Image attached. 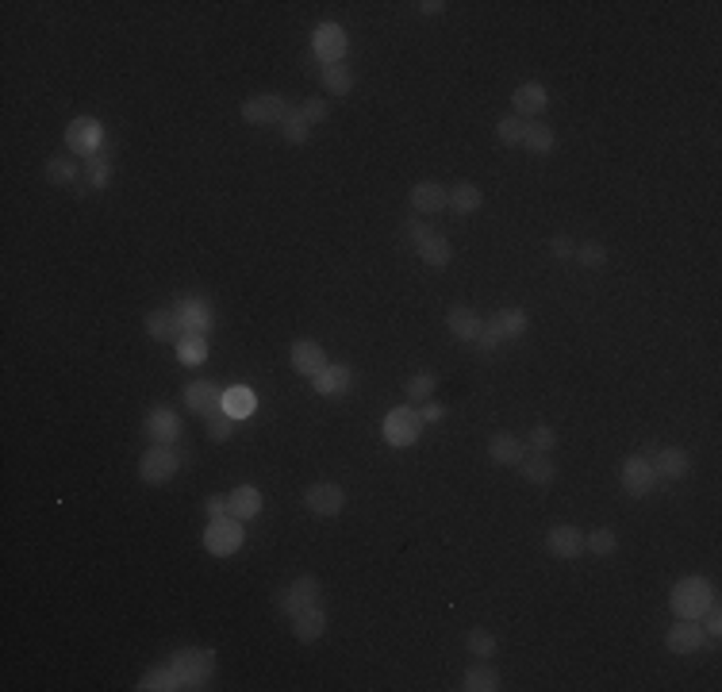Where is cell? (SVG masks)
Instances as JSON below:
<instances>
[{
  "label": "cell",
  "mask_w": 722,
  "mask_h": 692,
  "mask_svg": "<svg viewBox=\"0 0 722 692\" xmlns=\"http://www.w3.org/2000/svg\"><path fill=\"white\" fill-rule=\"evenodd\" d=\"M147 439L154 443H177L180 439V419L173 408H154V412L147 416Z\"/></svg>",
  "instance_id": "20"
},
{
  "label": "cell",
  "mask_w": 722,
  "mask_h": 692,
  "mask_svg": "<svg viewBox=\"0 0 722 692\" xmlns=\"http://www.w3.org/2000/svg\"><path fill=\"white\" fill-rule=\"evenodd\" d=\"M419 435H423V419H419L416 408H392V412L384 416V443L396 446V451L419 443Z\"/></svg>",
  "instance_id": "7"
},
{
  "label": "cell",
  "mask_w": 722,
  "mask_h": 692,
  "mask_svg": "<svg viewBox=\"0 0 722 692\" xmlns=\"http://www.w3.org/2000/svg\"><path fill=\"white\" fill-rule=\"evenodd\" d=\"M519 473L531 485H542V489H550L553 485V477H558V466L550 461V454H538V451H531V454H523V461H519Z\"/></svg>",
  "instance_id": "26"
},
{
  "label": "cell",
  "mask_w": 722,
  "mask_h": 692,
  "mask_svg": "<svg viewBox=\"0 0 722 692\" xmlns=\"http://www.w3.org/2000/svg\"><path fill=\"white\" fill-rule=\"evenodd\" d=\"M227 500H231V516H235V519H254V516H262V493H257L254 485H235Z\"/></svg>",
  "instance_id": "28"
},
{
  "label": "cell",
  "mask_w": 722,
  "mask_h": 692,
  "mask_svg": "<svg viewBox=\"0 0 722 692\" xmlns=\"http://www.w3.org/2000/svg\"><path fill=\"white\" fill-rule=\"evenodd\" d=\"M492 324L500 327L504 342H508V339L526 335V312H523V308H500V312L492 316Z\"/></svg>",
  "instance_id": "35"
},
{
  "label": "cell",
  "mask_w": 722,
  "mask_h": 692,
  "mask_svg": "<svg viewBox=\"0 0 722 692\" xmlns=\"http://www.w3.org/2000/svg\"><path fill=\"white\" fill-rule=\"evenodd\" d=\"M173 312L180 319V327H185V335H208V331H212V300L180 297Z\"/></svg>",
  "instance_id": "12"
},
{
  "label": "cell",
  "mask_w": 722,
  "mask_h": 692,
  "mask_svg": "<svg viewBox=\"0 0 722 692\" xmlns=\"http://www.w3.org/2000/svg\"><path fill=\"white\" fill-rule=\"evenodd\" d=\"M416 254H419V258L427 262V266L442 269V266H449V258H454V247H449V239H442V235H431L427 242H419Z\"/></svg>",
  "instance_id": "32"
},
{
  "label": "cell",
  "mask_w": 722,
  "mask_h": 692,
  "mask_svg": "<svg viewBox=\"0 0 722 692\" xmlns=\"http://www.w3.org/2000/svg\"><path fill=\"white\" fill-rule=\"evenodd\" d=\"M177 469H180V454L173 451L170 443H154L150 451L139 458V477H143L147 485H165V481H173Z\"/></svg>",
  "instance_id": "3"
},
{
  "label": "cell",
  "mask_w": 722,
  "mask_h": 692,
  "mask_svg": "<svg viewBox=\"0 0 722 692\" xmlns=\"http://www.w3.org/2000/svg\"><path fill=\"white\" fill-rule=\"evenodd\" d=\"M550 254H553L558 262H565V258H573V254H576V242H573L569 235H553V239H550Z\"/></svg>",
  "instance_id": "48"
},
{
  "label": "cell",
  "mask_w": 722,
  "mask_h": 692,
  "mask_svg": "<svg viewBox=\"0 0 722 692\" xmlns=\"http://www.w3.org/2000/svg\"><path fill=\"white\" fill-rule=\"evenodd\" d=\"M223 412L231 416V419H250L254 416V408H257V396H254V389H247V384H231V389L223 392Z\"/></svg>",
  "instance_id": "27"
},
{
  "label": "cell",
  "mask_w": 722,
  "mask_h": 692,
  "mask_svg": "<svg viewBox=\"0 0 722 692\" xmlns=\"http://www.w3.org/2000/svg\"><path fill=\"white\" fill-rule=\"evenodd\" d=\"M289 362H292V369H296L300 377H315L319 369L327 366V354H323V346L312 342V339H296Z\"/></svg>",
  "instance_id": "18"
},
{
  "label": "cell",
  "mask_w": 722,
  "mask_h": 692,
  "mask_svg": "<svg viewBox=\"0 0 722 692\" xmlns=\"http://www.w3.org/2000/svg\"><path fill=\"white\" fill-rule=\"evenodd\" d=\"M523 147L531 150V154H553V147H558V135L550 131L546 123H526V131H523Z\"/></svg>",
  "instance_id": "33"
},
{
  "label": "cell",
  "mask_w": 722,
  "mask_h": 692,
  "mask_svg": "<svg viewBox=\"0 0 722 692\" xmlns=\"http://www.w3.org/2000/svg\"><path fill=\"white\" fill-rule=\"evenodd\" d=\"M434 374H427V369H423V374H411L407 377V401L411 404H427L431 401V396H434Z\"/></svg>",
  "instance_id": "37"
},
{
  "label": "cell",
  "mask_w": 722,
  "mask_h": 692,
  "mask_svg": "<svg viewBox=\"0 0 722 692\" xmlns=\"http://www.w3.org/2000/svg\"><path fill=\"white\" fill-rule=\"evenodd\" d=\"M431 235H434L431 224H423V215H411V220H407V239L419 247V242H427Z\"/></svg>",
  "instance_id": "50"
},
{
  "label": "cell",
  "mask_w": 722,
  "mask_h": 692,
  "mask_svg": "<svg viewBox=\"0 0 722 692\" xmlns=\"http://www.w3.org/2000/svg\"><path fill=\"white\" fill-rule=\"evenodd\" d=\"M46 181L50 185H73L77 181V162H70V158H46Z\"/></svg>",
  "instance_id": "40"
},
{
  "label": "cell",
  "mask_w": 722,
  "mask_h": 692,
  "mask_svg": "<svg viewBox=\"0 0 722 692\" xmlns=\"http://www.w3.org/2000/svg\"><path fill=\"white\" fill-rule=\"evenodd\" d=\"M289 115V105L273 93H262V97H250L242 105V120L254 123V127H265V123H281Z\"/></svg>",
  "instance_id": "13"
},
{
  "label": "cell",
  "mask_w": 722,
  "mask_h": 692,
  "mask_svg": "<svg viewBox=\"0 0 722 692\" xmlns=\"http://www.w3.org/2000/svg\"><path fill=\"white\" fill-rule=\"evenodd\" d=\"M523 454H526V446L515 439L511 431H496L492 439H488V458H492L496 466H519Z\"/></svg>",
  "instance_id": "23"
},
{
  "label": "cell",
  "mask_w": 722,
  "mask_h": 692,
  "mask_svg": "<svg viewBox=\"0 0 722 692\" xmlns=\"http://www.w3.org/2000/svg\"><path fill=\"white\" fill-rule=\"evenodd\" d=\"M500 342H504V335H500V327L488 319V324L481 327V335H476V346H481V350H496Z\"/></svg>",
  "instance_id": "49"
},
{
  "label": "cell",
  "mask_w": 722,
  "mask_h": 692,
  "mask_svg": "<svg viewBox=\"0 0 722 692\" xmlns=\"http://www.w3.org/2000/svg\"><path fill=\"white\" fill-rule=\"evenodd\" d=\"M553 446H558V431H553V427H534V431H531V451L550 454Z\"/></svg>",
  "instance_id": "47"
},
{
  "label": "cell",
  "mask_w": 722,
  "mask_h": 692,
  "mask_svg": "<svg viewBox=\"0 0 722 692\" xmlns=\"http://www.w3.org/2000/svg\"><path fill=\"white\" fill-rule=\"evenodd\" d=\"M231 431H235V419H231V416L223 412V408L208 416V439H212V443H227V439H231Z\"/></svg>",
  "instance_id": "44"
},
{
  "label": "cell",
  "mask_w": 722,
  "mask_h": 692,
  "mask_svg": "<svg viewBox=\"0 0 722 692\" xmlns=\"http://www.w3.org/2000/svg\"><path fill=\"white\" fill-rule=\"evenodd\" d=\"M466 646H469L473 658H492L496 654V635H488L484 627H476V631L466 635Z\"/></svg>",
  "instance_id": "43"
},
{
  "label": "cell",
  "mask_w": 722,
  "mask_h": 692,
  "mask_svg": "<svg viewBox=\"0 0 722 692\" xmlns=\"http://www.w3.org/2000/svg\"><path fill=\"white\" fill-rule=\"evenodd\" d=\"M304 508L315 511V516H339V511L346 508V493L342 485L334 481H315L304 489Z\"/></svg>",
  "instance_id": "10"
},
{
  "label": "cell",
  "mask_w": 722,
  "mask_h": 692,
  "mask_svg": "<svg viewBox=\"0 0 722 692\" xmlns=\"http://www.w3.org/2000/svg\"><path fill=\"white\" fill-rule=\"evenodd\" d=\"M423 423H438V419H442V404H434V401H427V404H423V416H419Z\"/></svg>",
  "instance_id": "52"
},
{
  "label": "cell",
  "mask_w": 722,
  "mask_h": 692,
  "mask_svg": "<svg viewBox=\"0 0 722 692\" xmlns=\"http://www.w3.org/2000/svg\"><path fill=\"white\" fill-rule=\"evenodd\" d=\"M319 596H323V585H319V577L300 573V577H292V581L277 593V604H281V612H285L289 620H292L296 612H304V608L319 604Z\"/></svg>",
  "instance_id": "4"
},
{
  "label": "cell",
  "mask_w": 722,
  "mask_h": 692,
  "mask_svg": "<svg viewBox=\"0 0 722 692\" xmlns=\"http://www.w3.org/2000/svg\"><path fill=\"white\" fill-rule=\"evenodd\" d=\"M177 362H180V366H200V362H208V339H204V335H180V342H177Z\"/></svg>",
  "instance_id": "36"
},
{
  "label": "cell",
  "mask_w": 722,
  "mask_h": 692,
  "mask_svg": "<svg viewBox=\"0 0 722 692\" xmlns=\"http://www.w3.org/2000/svg\"><path fill=\"white\" fill-rule=\"evenodd\" d=\"M219 404H223V392H219L212 381H189V389H185V408H189L192 416L208 419L212 412H219Z\"/></svg>",
  "instance_id": "15"
},
{
  "label": "cell",
  "mask_w": 722,
  "mask_h": 692,
  "mask_svg": "<svg viewBox=\"0 0 722 692\" xmlns=\"http://www.w3.org/2000/svg\"><path fill=\"white\" fill-rule=\"evenodd\" d=\"M100 143H105V127H100L97 115H77L66 127V147L77 154V158H97Z\"/></svg>",
  "instance_id": "5"
},
{
  "label": "cell",
  "mask_w": 722,
  "mask_h": 692,
  "mask_svg": "<svg viewBox=\"0 0 722 692\" xmlns=\"http://www.w3.org/2000/svg\"><path fill=\"white\" fill-rule=\"evenodd\" d=\"M319 77H323V89H327L331 97H346V93L354 89V73H350V66H346V62L323 66V73H319Z\"/></svg>",
  "instance_id": "34"
},
{
  "label": "cell",
  "mask_w": 722,
  "mask_h": 692,
  "mask_svg": "<svg viewBox=\"0 0 722 692\" xmlns=\"http://www.w3.org/2000/svg\"><path fill=\"white\" fill-rule=\"evenodd\" d=\"M618 481H623V493L626 496H650L653 493V485H657V473H653V466H650V458L646 454H630L626 461H623V469H618Z\"/></svg>",
  "instance_id": "8"
},
{
  "label": "cell",
  "mask_w": 722,
  "mask_h": 692,
  "mask_svg": "<svg viewBox=\"0 0 722 692\" xmlns=\"http://www.w3.org/2000/svg\"><path fill=\"white\" fill-rule=\"evenodd\" d=\"M461 688L466 692H496L500 688V673L488 665V658H476L466 670V677H461Z\"/></svg>",
  "instance_id": "29"
},
{
  "label": "cell",
  "mask_w": 722,
  "mask_h": 692,
  "mask_svg": "<svg viewBox=\"0 0 722 692\" xmlns=\"http://www.w3.org/2000/svg\"><path fill=\"white\" fill-rule=\"evenodd\" d=\"M446 327H449V335H454V339H461V342H476V335H481V327H484V319L476 316L473 308H449Z\"/></svg>",
  "instance_id": "25"
},
{
  "label": "cell",
  "mask_w": 722,
  "mask_h": 692,
  "mask_svg": "<svg viewBox=\"0 0 722 692\" xmlns=\"http://www.w3.org/2000/svg\"><path fill=\"white\" fill-rule=\"evenodd\" d=\"M327 631V612H323V604H312V608H304V612H296L292 615V635L300 638V643H315L319 635Z\"/></svg>",
  "instance_id": "21"
},
{
  "label": "cell",
  "mask_w": 722,
  "mask_h": 692,
  "mask_svg": "<svg viewBox=\"0 0 722 692\" xmlns=\"http://www.w3.org/2000/svg\"><path fill=\"white\" fill-rule=\"evenodd\" d=\"M668 604H673V615L676 620H700V615L715 604V588L707 577H684V581H676L673 596H668Z\"/></svg>",
  "instance_id": "1"
},
{
  "label": "cell",
  "mask_w": 722,
  "mask_h": 692,
  "mask_svg": "<svg viewBox=\"0 0 722 692\" xmlns=\"http://www.w3.org/2000/svg\"><path fill=\"white\" fill-rule=\"evenodd\" d=\"M484 204V192L476 189L473 181H458L454 189H449V200H446V208H454L458 215H473L476 208Z\"/></svg>",
  "instance_id": "30"
},
{
  "label": "cell",
  "mask_w": 722,
  "mask_h": 692,
  "mask_svg": "<svg viewBox=\"0 0 722 692\" xmlns=\"http://www.w3.org/2000/svg\"><path fill=\"white\" fill-rule=\"evenodd\" d=\"M281 127H285V143H292V147H304L307 143V120L300 115V108H289V115L281 120Z\"/></svg>",
  "instance_id": "38"
},
{
  "label": "cell",
  "mask_w": 722,
  "mask_h": 692,
  "mask_svg": "<svg viewBox=\"0 0 722 692\" xmlns=\"http://www.w3.org/2000/svg\"><path fill=\"white\" fill-rule=\"evenodd\" d=\"M523 131H526V123H523V115H504V120L496 123V139L504 147H515V143H523Z\"/></svg>",
  "instance_id": "41"
},
{
  "label": "cell",
  "mask_w": 722,
  "mask_h": 692,
  "mask_svg": "<svg viewBox=\"0 0 722 692\" xmlns=\"http://www.w3.org/2000/svg\"><path fill=\"white\" fill-rule=\"evenodd\" d=\"M515 115H538V112H546V105H550V93H546V85L542 81H523L519 89H515Z\"/></svg>",
  "instance_id": "24"
},
{
  "label": "cell",
  "mask_w": 722,
  "mask_h": 692,
  "mask_svg": "<svg viewBox=\"0 0 722 692\" xmlns=\"http://www.w3.org/2000/svg\"><path fill=\"white\" fill-rule=\"evenodd\" d=\"M584 550H592L596 558H611L615 550H618V538H615L611 527H600V531H592V535L584 538Z\"/></svg>",
  "instance_id": "39"
},
{
  "label": "cell",
  "mask_w": 722,
  "mask_h": 692,
  "mask_svg": "<svg viewBox=\"0 0 722 692\" xmlns=\"http://www.w3.org/2000/svg\"><path fill=\"white\" fill-rule=\"evenodd\" d=\"M419 12H423V16H438V12H442L446 4H442V0H423V4H416Z\"/></svg>",
  "instance_id": "53"
},
{
  "label": "cell",
  "mask_w": 722,
  "mask_h": 692,
  "mask_svg": "<svg viewBox=\"0 0 722 692\" xmlns=\"http://www.w3.org/2000/svg\"><path fill=\"white\" fill-rule=\"evenodd\" d=\"M346 31L339 28V23H319L315 28V35H312V50H315V58L323 62V66H334V62H342L346 58Z\"/></svg>",
  "instance_id": "11"
},
{
  "label": "cell",
  "mask_w": 722,
  "mask_h": 692,
  "mask_svg": "<svg viewBox=\"0 0 722 692\" xmlns=\"http://www.w3.org/2000/svg\"><path fill=\"white\" fill-rule=\"evenodd\" d=\"M546 550L553 558L573 561V558L584 554V535H580L573 523H558V527H550V535H546Z\"/></svg>",
  "instance_id": "14"
},
{
  "label": "cell",
  "mask_w": 722,
  "mask_h": 692,
  "mask_svg": "<svg viewBox=\"0 0 722 692\" xmlns=\"http://www.w3.org/2000/svg\"><path fill=\"white\" fill-rule=\"evenodd\" d=\"M665 646L673 650V654H700V650L711 646V635L703 631L700 620H680L676 627H668Z\"/></svg>",
  "instance_id": "9"
},
{
  "label": "cell",
  "mask_w": 722,
  "mask_h": 692,
  "mask_svg": "<svg viewBox=\"0 0 722 692\" xmlns=\"http://www.w3.org/2000/svg\"><path fill=\"white\" fill-rule=\"evenodd\" d=\"M135 688H143V692H173V688H185V685H180V677H177L173 665L165 662V665H154V670H147L143 681H139Z\"/></svg>",
  "instance_id": "31"
},
{
  "label": "cell",
  "mask_w": 722,
  "mask_h": 692,
  "mask_svg": "<svg viewBox=\"0 0 722 692\" xmlns=\"http://www.w3.org/2000/svg\"><path fill=\"white\" fill-rule=\"evenodd\" d=\"M242 538H247V531H242V519L235 516H223V519H212L208 531H204V550L215 558H227L235 554V550L242 546Z\"/></svg>",
  "instance_id": "6"
},
{
  "label": "cell",
  "mask_w": 722,
  "mask_h": 692,
  "mask_svg": "<svg viewBox=\"0 0 722 692\" xmlns=\"http://www.w3.org/2000/svg\"><path fill=\"white\" fill-rule=\"evenodd\" d=\"M650 458V466H653V473H657V481H680L684 473L692 469V458H688V451H680V446H665V451H657V454H646Z\"/></svg>",
  "instance_id": "16"
},
{
  "label": "cell",
  "mask_w": 722,
  "mask_h": 692,
  "mask_svg": "<svg viewBox=\"0 0 722 692\" xmlns=\"http://www.w3.org/2000/svg\"><path fill=\"white\" fill-rule=\"evenodd\" d=\"M147 335L158 339V342H180L185 327H180V319H177L173 308H158V312L147 316Z\"/></svg>",
  "instance_id": "22"
},
{
  "label": "cell",
  "mask_w": 722,
  "mask_h": 692,
  "mask_svg": "<svg viewBox=\"0 0 722 692\" xmlns=\"http://www.w3.org/2000/svg\"><path fill=\"white\" fill-rule=\"evenodd\" d=\"M85 165H88V185H93V189H105V185H108V158H105V154L88 158Z\"/></svg>",
  "instance_id": "46"
},
{
  "label": "cell",
  "mask_w": 722,
  "mask_h": 692,
  "mask_svg": "<svg viewBox=\"0 0 722 692\" xmlns=\"http://www.w3.org/2000/svg\"><path fill=\"white\" fill-rule=\"evenodd\" d=\"M208 519H223V516H231V500L227 496H208Z\"/></svg>",
  "instance_id": "51"
},
{
  "label": "cell",
  "mask_w": 722,
  "mask_h": 692,
  "mask_svg": "<svg viewBox=\"0 0 722 692\" xmlns=\"http://www.w3.org/2000/svg\"><path fill=\"white\" fill-rule=\"evenodd\" d=\"M449 200V189L438 185V181H419L416 189H411V208H416V215H434L442 212Z\"/></svg>",
  "instance_id": "19"
},
{
  "label": "cell",
  "mask_w": 722,
  "mask_h": 692,
  "mask_svg": "<svg viewBox=\"0 0 722 692\" xmlns=\"http://www.w3.org/2000/svg\"><path fill=\"white\" fill-rule=\"evenodd\" d=\"M312 384H315L319 396H346V392H350V384H354V369L342 366V362H327L312 377Z\"/></svg>",
  "instance_id": "17"
},
{
  "label": "cell",
  "mask_w": 722,
  "mask_h": 692,
  "mask_svg": "<svg viewBox=\"0 0 722 692\" xmlns=\"http://www.w3.org/2000/svg\"><path fill=\"white\" fill-rule=\"evenodd\" d=\"M170 665L177 670L180 685L185 688H204L215 677V654L204 650V646H189V650H177Z\"/></svg>",
  "instance_id": "2"
},
{
  "label": "cell",
  "mask_w": 722,
  "mask_h": 692,
  "mask_svg": "<svg viewBox=\"0 0 722 692\" xmlns=\"http://www.w3.org/2000/svg\"><path fill=\"white\" fill-rule=\"evenodd\" d=\"M573 258L588 269H600V266H608V247H603V242H580Z\"/></svg>",
  "instance_id": "42"
},
{
  "label": "cell",
  "mask_w": 722,
  "mask_h": 692,
  "mask_svg": "<svg viewBox=\"0 0 722 692\" xmlns=\"http://www.w3.org/2000/svg\"><path fill=\"white\" fill-rule=\"evenodd\" d=\"M327 100L323 97H307V100H300V115H304V120H307V127H312V123H323L327 120Z\"/></svg>",
  "instance_id": "45"
}]
</instances>
